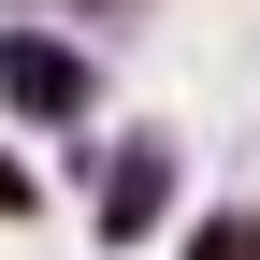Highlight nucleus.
<instances>
[{
  "label": "nucleus",
  "instance_id": "7ed1b4c3",
  "mask_svg": "<svg viewBox=\"0 0 260 260\" xmlns=\"http://www.w3.org/2000/svg\"><path fill=\"white\" fill-rule=\"evenodd\" d=\"M15 217H44V174H29V159L0 145V232H15Z\"/></svg>",
  "mask_w": 260,
  "mask_h": 260
},
{
  "label": "nucleus",
  "instance_id": "f03ea898",
  "mask_svg": "<svg viewBox=\"0 0 260 260\" xmlns=\"http://www.w3.org/2000/svg\"><path fill=\"white\" fill-rule=\"evenodd\" d=\"M174 188H188V159H174V130H130V145L102 159V188H87V217H102V246H145L159 217H174Z\"/></svg>",
  "mask_w": 260,
  "mask_h": 260
},
{
  "label": "nucleus",
  "instance_id": "f257e3e1",
  "mask_svg": "<svg viewBox=\"0 0 260 260\" xmlns=\"http://www.w3.org/2000/svg\"><path fill=\"white\" fill-rule=\"evenodd\" d=\"M0 116H29V130H87L102 116V58L73 44V29H0Z\"/></svg>",
  "mask_w": 260,
  "mask_h": 260
}]
</instances>
